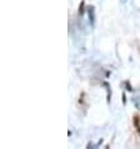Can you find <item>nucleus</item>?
<instances>
[{
  "label": "nucleus",
  "mask_w": 140,
  "mask_h": 149,
  "mask_svg": "<svg viewBox=\"0 0 140 149\" xmlns=\"http://www.w3.org/2000/svg\"><path fill=\"white\" fill-rule=\"evenodd\" d=\"M88 14H89L90 24H91V25H94V22H95V9H94L93 5L88 6Z\"/></svg>",
  "instance_id": "f257e3e1"
},
{
  "label": "nucleus",
  "mask_w": 140,
  "mask_h": 149,
  "mask_svg": "<svg viewBox=\"0 0 140 149\" xmlns=\"http://www.w3.org/2000/svg\"><path fill=\"white\" fill-rule=\"evenodd\" d=\"M84 11H85V1H84V0H81L80 5H79V11H78V14H79L80 16H83L84 15Z\"/></svg>",
  "instance_id": "7ed1b4c3"
},
{
  "label": "nucleus",
  "mask_w": 140,
  "mask_h": 149,
  "mask_svg": "<svg viewBox=\"0 0 140 149\" xmlns=\"http://www.w3.org/2000/svg\"><path fill=\"white\" fill-rule=\"evenodd\" d=\"M133 123H134L135 129H137V132L140 135V118L138 117V115H134V117H133Z\"/></svg>",
  "instance_id": "f03ea898"
}]
</instances>
